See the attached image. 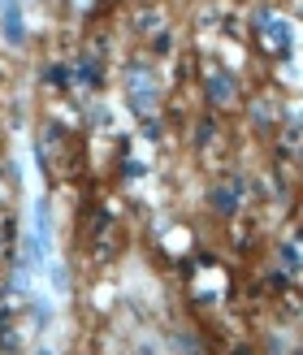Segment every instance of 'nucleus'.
Segmentation results:
<instances>
[{"label": "nucleus", "instance_id": "nucleus-2", "mask_svg": "<svg viewBox=\"0 0 303 355\" xmlns=\"http://www.w3.org/2000/svg\"><path fill=\"white\" fill-rule=\"evenodd\" d=\"M0 31H5L9 44H22V40H26V26H22V9H17V0H5V9H0Z\"/></svg>", "mask_w": 303, "mask_h": 355}, {"label": "nucleus", "instance_id": "nucleus-3", "mask_svg": "<svg viewBox=\"0 0 303 355\" xmlns=\"http://www.w3.org/2000/svg\"><path fill=\"white\" fill-rule=\"evenodd\" d=\"M212 96H217V100H230V78H212Z\"/></svg>", "mask_w": 303, "mask_h": 355}, {"label": "nucleus", "instance_id": "nucleus-1", "mask_svg": "<svg viewBox=\"0 0 303 355\" xmlns=\"http://www.w3.org/2000/svg\"><path fill=\"white\" fill-rule=\"evenodd\" d=\"M26 260L44 264L48 260V208L44 200L31 208V230H26Z\"/></svg>", "mask_w": 303, "mask_h": 355}, {"label": "nucleus", "instance_id": "nucleus-4", "mask_svg": "<svg viewBox=\"0 0 303 355\" xmlns=\"http://www.w3.org/2000/svg\"><path fill=\"white\" fill-rule=\"evenodd\" d=\"M286 269H291V273L299 269V247H295V243H286Z\"/></svg>", "mask_w": 303, "mask_h": 355}]
</instances>
